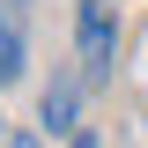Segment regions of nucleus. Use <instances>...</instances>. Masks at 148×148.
Wrapping results in <instances>:
<instances>
[{"label":"nucleus","instance_id":"obj_1","mask_svg":"<svg viewBox=\"0 0 148 148\" xmlns=\"http://www.w3.org/2000/svg\"><path fill=\"white\" fill-rule=\"evenodd\" d=\"M74 45H82V89L104 82L111 59H119V22H111V0H74Z\"/></svg>","mask_w":148,"mask_h":148},{"label":"nucleus","instance_id":"obj_2","mask_svg":"<svg viewBox=\"0 0 148 148\" xmlns=\"http://www.w3.org/2000/svg\"><path fill=\"white\" fill-rule=\"evenodd\" d=\"M74 111H82V82L59 74L52 89H45V126H52V133H74Z\"/></svg>","mask_w":148,"mask_h":148},{"label":"nucleus","instance_id":"obj_3","mask_svg":"<svg viewBox=\"0 0 148 148\" xmlns=\"http://www.w3.org/2000/svg\"><path fill=\"white\" fill-rule=\"evenodd\" d=\"M22 74V15H15V0H0V89Z\"/></svg>","mask_w":148,"mask_h":148},{"label":"nucleus","instance_id":"obj_4","mask_svg":"<svg viewBox=\"0 0 148 148\" xmlns=\"http://www.w3.org/2000/svg\"><path fill=\"white\" fill-rule=\"evenodd\" d=\"M67 148H96V133H74V141H67Z\"/></svg>","mask_w":148,"mask_h":148},{"label":"nucleus","instance_id":"obj_5","mask_svg":"<svg viewBox=\"0 0 148 148\" xmlns=\"http://www.w3.org/2000/svg\"><path fill=\"white\" fill-rule=\"evenodd\" d=\"M8 148H37V133H15V141H8Z\"/></svg>","mask_w":148,"mask_h":148},{"label":"nucleus","instance_id":"obj_6","mask_svg":"<svg viewBox=\"0 0 148 148\" xmlns=\"http://www.w3.org/2000/svg\"><path fill=\"white\" fill-rule=\"evenodd\" d=\"M15 8H22V0H15Z\"/></svg>","mask_w":148,"mask_h":148}]
</instances>
